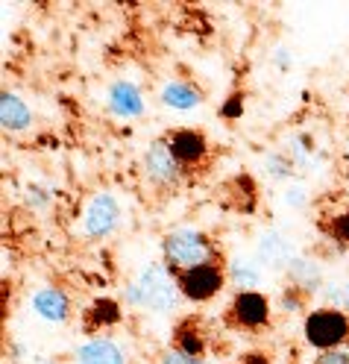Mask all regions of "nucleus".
I'll return each mask as SVG.
<instances>
[{
  "label": "nucleus",
  "instance_id": "nucleus-23",
  "mask_svg": "<svg viewBox=\"0 0 349 364\" xmlns=\"http://www.w3.org/2000/svg\"><path fill=\"white\" fill-rule=\"evenodd\" d=\"M332 235H335L338 241L349 244V215H338V218L332 220Z\"/></svg>",
  "mask_w": 349,
  "mask_h": 364
},
{
  "label": "nucleus",
  "instance_id": "nucleus-1",
  "mask_svg": "<svg viewBox=\"0 0 349 364\" xmlns=\"http://www.w3.org/2000/svg\"><path fill=\"white\" fill-rule=\"evenodd\" d=\"M161 253H165V264L173 273H185L200 264L218 262V247L194 226H182V230L168 232L165 241H161Z\"/></svg>",
  "mask_w": 349,
  "mask_h": 364
},
{
  "label": "nucleus",
  "instance_id": "nucleus-15",
  "mask_svg": "<svg viewBox=\"0 0 349 364\" xmlns=\"http://www.w3.org/2000/svg\"><path fill=\"white\" fill-rule=\"evenodd\" d=\"M288 279H291V288L302 291V294H314L317 288H323V273L314 262L308 259H294L291 267H288Z\"/></svg>",
  "mask_w": 349,
  "mask_h": 364
},
{
  "label": "nucleus",
  "instance_id": "nucleus-20",
  "mask_svg": "<svg viewBox=\"0 0 349 364\" xmlns=\"http://www.w3.org/2000/svg\"><path fill=\"white\" fill-rule=\"evenodd\" d=\"M279 303H282V311L296 314V311H302V303H306V294L296 291V288H285V291H282V297H279Z\"/></svg>",
  "mask_w": 349,
  "mask_h": 364
},
{
  "label": "nucleus",
  "instance_id": "nucleus-9",
  "mask_svg": "<svg viewBox=\"0 0 349 364\" xmlns=\"http://www.w3.org/2000/svg\"><path fill=\"white\" fill-rule=\"evenodd\" d=\"M255 256H259L262 264H267V267H273V270H288L291 262L296 259L291 238L282 235V232H276V230L262 232L259 244H255Z\"/></svg>",
  "mask_w": 349,
  "mask_h": 364
},
{
  "label": "nucleus",
  "instance_id": "nucleus-18",
  "mask_svg": "<svg viewBox=\"0 0 349 364\" xmlns=\"http://www.w3.org/2000/svg\"><path fill=\"white\" fill-rule=\"evenodd\" d=\"M176 347H179L182 353H188V355H197V358H203V353H205V341H203V335H200L197 329L185 326V329H179Z\"/></svg>",
  "mask_w": 349,
  "mask_h": 364
},
{
  "label": "nucleus",
  "instance_id": "nucleus-25",
  "mask_svg": "<svg viewBox=\"0 0 349 364\" xmlns=\"http://www.w3.org/2000/svg\"><path fill=\"white\" fill-rule=\"evenodd\" d=\"M276 62H279V68H282V71H285V68H291V50L279 48V50H276Z\"/></svg>",
  "mask_w": 349,
  "mask_h": 364
},
{
  "label": "nucleus",
  "instance_id": "nucleus-6",
  "mask_svg": "<svg viewBox=\"0 0 349 364\" xmlns=\"http://www.w3.org/2000/svg\"><path fill=\"white\" fill-rule=\"evenodd\" d=\"M141 168H144V176L150 182H156V186H161V188H171L182 179V165H179V159L173 156L168 139L165 141H153L147 147V153L141 159Z\"/></svg>",
  "mask_w": 349,
  "mask_h": 364
},
{
  "label": "nucleus",
  "instance_id": "nucleus-8",
  "mask_svg": "<svg viewBox=\"0 0 349 364\" xmlns=\"http://www.w3.org/2000/svg\"><path fill=\"white\" fill-rule=\"evenodd\" d=\"M106 103L112 109L114 118L121 121H132V118H141L144 115V95L141 88L129 80H118L109 85V95H106Z\"/></svg>",
  "mask_w": 349,
  "mask_h": 364
},
{
  "label": "nucleus",
  "instance_id": "nucleus-17",
  "mask_svg": "<svg viewBox=\"0 0 349 364\" xmlns=\"http://www.w3.org/2000/svg\"><path fill=\"white\" fill-rule=\"evenodd\" d=\"M88 317H91V321H95L97 326H112V323L121 321V306L114 303V300H97L95 306H91Z\"/></svg>",
  "mask_w": 349,
  "mask_h": 364
},
{
  "label": "nucleus",
  "instance_id": "nucleus-22",
  "mask_svg": "<svg viewBox=\"0 0 349 364\" xmlns=\"http://www.w3.org/2000/svg\"><path fill=\"white\" fill-rule=\"evenodd\" d=\"M161 364H205V361H203V358H197V355L182 353L179 347H171V350L161 353Z\"/></svg>",
  "mask_w": 349,
  "mask_h": 364
},
{
  "label": "nucleus",
  "instance_id": "nucleus-11",
  "mask_svg": "<svg viewBox=\"0 0 349 364\" xmlns=\"http://www.w3.org/2000/svg\"><path fill=\"white\" fill-rule=\"evenodd\" d=\"M168 144H171V150L179 159L182 168L200 165L203 159L208 156V141H205V135L197 132V129H176V132H171Z\"/></svg>",
  "mask_w": 349,
  "mask_h": 364
},
{
  "label": "nucleus",
  "instance_id": "nucleus-27",
  "mask_svg": "<svg viewBox=\"0 0 349 364\" xmlns=\"http://www.w3.org/2000/svg\"><path fill=\"white\" fill-rule=\"evenodd\" d=\"M346 314H349V309H346Z\"/></svg>",
  "mask_w": 349,
  "mask_h": 364
},
{
  "label": "nucleus",
  "instance_id": "nucleus-19",
  "mask_svg": "<svg viewBox=\"0 0 349 364\" xmlns=\"http://www.w3.org/2000/svg\"><path fill=\"white\" fill-rule=\"evenodd\" d=\"M264 168H267V171H270V176H276V179H288V176H291L294 162H291V156H288V153H285V156L270 153V156L264 159Z\"/></svg>",
  "mask_w": 349,
  "mask_h": 364
},
{
  "label": "nucleus",
  "instance_id": "nucleus-16",
  "mask_svg": "<svg viewBox=\"0 0 349 364\" xmlns=\"http://www.w3.org/2000/svg\"><path fill=\"white\" fill-rule=\"evenodd\" d=\"M226 277H229V282L235 285L238 291H255V288L262 285L259 264L249 262V259H241V256H235V259L226 264Z\"/></svg>",
  "mask_w": 349,
  "mask_h": 364
},
{
  "label": "nucleus",
  "instance_id": "nucleus-14",
  "mask_svg": "<svg viewBox=\"0 0 349 364\" xmlns=\"http://www.w3.org/2000/svg\"><path fill=\"white\" fill-rule=\"evenodd\" d=\"M0 124H4V129H9V132H21L33 124V112L18 95L4 91V97H0Z\"/></svg>",
  "mask_w": 349,
  "mask_h": 364
},
{
  "label": "nucleus",
  "instance_id": "nucleus-7",
  "mask_svg": "<svg viewBox=\"0 0 349 364\" xmlns=\"http://www.w3.org/2000/svg\"><path fill=\"white\" fill-rule=\"evenodd\" d=\"M229 311L232 321L244 329H262L270 323V300L262 291H238Z\"/></svg>",
  "mask_w": 349,
  "mask_h": 364
},
{
  "label": "nucleus",
  "instance_id": "nucleus-2",
  "mask_svg": "<svg viewBox=\"0 0 349 364\" xmlns=\"http://www.w3.org/2000/svg\"><path fill=\"white\" fill-rule=\"evenodd\" d=\"M138 294H141V309H150L156 314H171L179 306L182 288L179 277L165 264V262H150L138 273Z\"/></svg>",
  "mask_w": 349,
  "mask_h": 364
},
{
  "label": "nucleus",
  "instance_id": "nucleus-26",
  "mask_svg": "<svg viewBox=\"0 0 349 364\" xmlns=\"http://www.w3.org/2000/svg\"><path fill=\"white\" fill-rule=\"evenodd\" d=\"M241 109H244L241 97H232V103L226 106V115H232V118H235V115H241Z\"/></svg>",
  "mask_w": 349,
  "mask_h": 364
},
{
  "label": "nucleus",
  "instance_id": "nucleus-12",
  "mask_svg": "<svg viewBox=\"0 0 349 364\" xmlns=\"http://www.w3.org/2000/svg\"><path fill=\"white\" fill-rule=\"evenodd\" d=\"M77 364H127V353L112 338H88L77 350Z\"/></svg>",
  "mask_w": 349,
  "mask_h": 364
},
{
  "label": "nucleus",
  "instance_id": "nucleus-5",
  "mask_svg": "<svg viewBox=\"0 0 349 364\" xmlns=\"http://www.w3.org/2000/svg\"><path fill=\"white\" fill-rule=\"evenodd\" d=\"M118 223H121V203L109 191H100L88 200L82 212V232L88 238H106L118 230Z\"/></svg>",
  "mask_w": 349,
  "mask_h": 364
},
{
  "label": "nucleus",
  "instance_id": "nucleus-24",
  "mask_svg": "<svg viewBox=\"0 0 349 364\" xmlns=\"http://www.w3.org/2000/svg\"><path fill=\"white\" fill-rule=\"evenodd\" d=\"M285 203H288V206H302V203H306V194H302V188L299 186H291L288 191H285Z\"/></svg>",
  "mask_w": 349,
  "mask_h": 364
},
{
  "label": "nucleus",
  "instance_id": "nucleus-10",
  "mask_svg": "<svg viewBox=\"0 0 349 364\" xmlns=\"http://www.w3.org/2000/svg\"><path fill=\"white\" fill-rule=\"evenodd\" d=\"M33 311L44 323H65L71 317V300H68V294L62 288L44 285L33 294Z\"/></svg>",
  "mask_w": 349,
  "mask_h": 364
},
{
  "label": "nucleus",
  "instance_id": "nucleus-21",
  "mask_svg": "<svg viewBox=\"0 0 349 364\" xmlns=\"http://www.w3.org/2000/svg\"><path fill=\"white\" fill-rule=\"evenodd\" d=\"M314 364H349V344L320 353V355L314 358Z\"/></svg>",
  "mask_w": 349,
  "mask_h": 364
},
{
  "label": "nucleus",
  "instance_id": "nucleus-13",
  "mask_svg": "<svg viewBox=\"0 0 349 364\" xmlns=\"http://www.w3.org/2000/svg\"><path fill=\"white\" fill-rule=\"evenodd\" d=\"M159 100H161V106H168V109L191 112V109H197L203 103V91L188 80H171V82L161 85Z\"/></svg>",
  "mask_w": 349,
  "mask_h": 364
},
{
  "label": "nucleus",
  "instance_id": "nucleus-4",
  "mask_svg": "<svg viewBox=\"0 0 349 364\" xmlns=\"http://www.w3.org/2000/svg\"><path fill=\"white\" fill-rule=\"evenodd\" d=\"M179 277V288H182V297L191 300V303H205L212 300L215 294L223 291L226 285V270L220 262H212V264H200L194 270H185V273H176Z\"/></svg>",
  "mask_w": 349,
  "mask_h": 364
},
{
  "label": "nucleus",
  "instance_id": "nucleus-3",
  "mask_svg": "<svg viewBox=\"0 0 349 364\" xmlns=\"http://www.w3.org/2000/svg\"><path fill=\"white\" fill-rule=\"evenodd\" d=\"M302 335H306V344H311L320 353L343 347L349 344V314L332 306L314 309L302 321Z\"/></svg>",
  "mask_w": 349,
  "mask_h": 364
}]
</instances>
